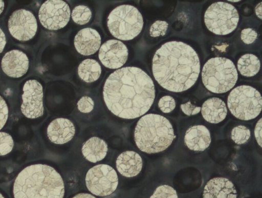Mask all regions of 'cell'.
Masks as SVG:
<instances>
[{
    "instance_id": "cell-1",
    "label": "cell",
    "mask_w": 262,
    "mask_h": 198,
    "mask_svg": "<svg viewBox=\"0 0 262 198\" xmlns=\"http://www.w3.org/2000/svg\"><path fill=\"white\" fill-rule=\"evenodd\" d=\"M103 96L108 110L114 115L134 119L146 113L155 98V88L150 77L136 67L116 70L106 80Z\"/></svg>"
},
{
    "instance_id": "cell-2",
    "label": "cell",
    "mask_w": 262,
    "mask_h": 198,
    "mask_svg": "<svg viewBox=\"0 0 262 198\" xmlns=\"http://www.w3.org/2000/svg\"><path fill=\"white\" fill-rule=\"evenodd\" d=\"M152 63L156 81L163 88L174 92L191 87L200 71L198 54L191 46L182 42L163 44L155 52Z\"/></svg>"
},
{
    "instance_id": "cell-3",
    "label": "cell",
    "mask_w": 262,
    "mask_h": 198,
    "mask_svg": "<svg viewBox=\"0 0 262 198\" xmlns=\"http://www.w3.org/2000/svg\"><path fill=\"white\" fill-rule=\"evenodd\" d=\"M14 198H63L64 185L53 167L37 164L23 169L13 185Z\"/></svg>"
},
{
    "instance_id": "cell-4",
    "label": "cell",
    "mask_w": 262,
    "mask_h": 198,
    "mask_svg": "<svg viewBox=\"0 0 262 198\" xmlns=\"http://www.w3.org/2000/svg\"><path fill=\"white\" fill-rule=\"evenodd\" d=\"M176 137L168 119L157 114L143 116L135 129L134 139L137 146L141 151L148 154L165 150Z\"/></svg>"
},
{
    "instance_id": "cell-5",
    "label": "cell",
    "mask_w": 262,
    "mask_h": 198,
    "mask_svg": "<svg viewBox=\"0 0 262 198\" xmlns=\"http://www.w3.org/2000/svg\"><path fill=\"white\" fill-rule=\"evenodd\" d=\"M205 87L215 93H223L231 89L238 79V73L233 63L229 59L215 57L208 60L202 72Z\"/></svg>"
},
{
    "instance_id": "cell-6",
    "label": "cell",
    "mask_w": 262,
    "mask_h": 198,
    "mask_svg": "<svg viewBox=\"0 0 262 198\" xmlns=\"http://www.w3.org/2000/svg\"><path fill=\"white\" fill-rule=\"evenodd\" d=\"M143 17L135 7L120 5L114 9L107 19L109 31L115 37L122 41L133 39L141 32Z\"/></svg>"
},
{
    "instance_id": "cell-7",
    "label": "cell",
    "mask_w": 262,
    "mask_h": 198,
    "mask_svg": "<svg viewBox=\"0 0 262 198\" xmlns=\"http://www.w3.org/2000/svg\"><path fill=\"white\" fill-rule=\"evenodd\" d=\"M227 105L235 117L248 121L255 118L260 113L261 97L259 91L254 88L241 85L230 92L228 96Z\"/></svg>"
},
{
    "instance_id": "cell-8",
    "label": "cell",
    "mask_w": 262,
    "mask_h": 198,
    "mask_svg": "<svg viewBox=\"0 0 262 198\" xmlns=\"http://www.w3.org/2000/svg\"><path fill=\"white\" fill-rule=\"evenodd\" d=\"M239 15L231 4L218 2L212 4L204 14V22L207 29L217 35H227L236 28Z\"/></svg>"
},
{
    "instance_id": "cell-9",
    "label": "cell",
    "mask_w": 262,
    "mask_h": 198,
    "mask_svg": "<svg viewBox=\"0 0 262 198\" xmlns=\"http://www.w3.org/2000/svg\"><path fill=\"white\" fill-rule=\"evenodd\" d=\"M85 180L88 189L92 194L100 196L111 194L118 184L117 172L106 164H99L90 168Z\"/></svg>"
},
{
    "instance_id": "cell-10",
    "label": "cell",
    "mask_w": 262,
    "mask_h": 198,
    "mask_svg": "<svg viewBox=\"0 0 262 198\" xmlns=\"http://www.w3.org/2000/svg\"><path fill=\"white\" fill-rule=\"evenodd\" d=\"M70 16L69 6L63 1H46L38 11L41 24L50 30H57L64 27L69 23Z\"/></svg>"
},
{
    "instance_id": "cell-11",
    "label": "cell",
    "mask_w": 262,
    "mask_h": 198,
    "mask_svg": "<svg viewBox=\"0 0 262 198\" xmlns=\"http://www.w3.org/2000/svg\"><path fill=\"white\" fill-rule=\"evenodd\" d=\"M8 27L14 38L19 41H28L35 36L37 23L32 12L20 9L14 11L10 15Z\"/></svg>"
},
{
    "instance_id": "cell-12",
    "label": "cell",
    "mask_w": 262,
    "mask_h": 198,
    "mask_svg": "<svg viewBox=\"0 0 262 198\" xmlns=\"http://www.w3.org/2000/svg\"><path fill=\"white\" fill-rule=\"evenodd\" d=\"M23 102L20 109L22 113L29 118H36L43 114V88L35 80L26 81L23 87Z\"/></svg>"
},
{
    "instance_id": "cell-13",
    "label": "cell",
    "mask_w": 262,
    "mask_h": 198,
    "mask_svg": "<svg viewBox=\"0 0 262 198\" xmlns=\"http://www.w3.org/2000/svg\"><path fill=\"white\" fill-rule=\"evenodd\" d=\"M128 56L126 45L117 39H110L100 47L98 57L104 67L115 69L123 66Z\"/></svg>"
},
{
    "instance_id": "cell-14",
    "label": "cell",
    "mask_w": 262,
    "mask_h": 198,
    "mask_svg": "<svg viewBox=\"0 0 262 198\" xmlns=\"http://www.w3.org/2000/svg\"><path fill=\"white\" fill-rule=\"evenodd\" d=\"M29 66L26 54L18 50H12L7 52L1 61L3 72L8 76L19 78L25 75Z\"/></svg>"
},
{
    "instance_id": "cell-15",
    "label": "cell",
    "mask_w": 262,
    "mask_h": 198,
    "mask_svg": "<svg viewBox=\"0 0 262 198\" xmlns=\"http://www.w3.org/2000/svg\"><path fill=\"white\" fill-rule=\"evenodd\" d=\"M101 36L96 30L91 28H83L75 36L74 44L76 51L80 54L89 56L95 53L100 48Z\"/></svg>"
},
{
    "instance_id": "cell-16",
    "label": "cell",
    "mask_w": 262,
    "mask_h": 198,
    "mask_svg": "<svg viewBox=\"0 0 262 198\" xmlns=\"http://www.w3.org/2000/svg\"><path fill=\"white\" fill-rule=\"evenodd\" d=\"M75 128L69 119L57 118L52 121L47 128V135L50 141L56 144H63L73 137Z\"/></svg>"
},
{
    "instance_id": "cell-17",
    "label": "cell",
    "mask_w": 262,
    "mask_h": 198,
    "mask_svg": "<svg viewBox=\"0 0 262 198\" xmlns=\"http://www.w3.org/2000/svg\"><path fill=\"white\" fill-rule=\"evenodd\" d=\"M203 198H236L237 192L228 179L217 177L210 180L204 187Z\"/></svg>"
},
{
    "instance_id": "cell-18",
    "label": "cell",
    "mask_w": 262,
    "mask_h": 198,
    "mask_svg": "<svg viewBox=\"0 0 262 198\" xmlns=\"http://www.w3.org/2000/svg\"><path fill=\"white\" fill-rule=\"evenodd\" d=\"M186 146L190 150L203 151L211 143L209 130L203 125H195L188 128L184 136Z\"/></svg>"
},
{
    "instance_id": "cell-19",
    "label": "cell",
    "mask_w": 262,
    "mask_h": 198,
    "mask_svg": "<svg viewBox=\"0 0 262 198\" xmlns=\"http://www.w3.org/2000/svg\"><path fill=\"white\" fill-rule=\"evenodd\" d=\"M116 168L124 176L132 177L137 175L141 171L143 162L140 155L133 151L121 153L116 160Z\"/></svg>"
},
{
    "instance_id": "cell-20",
    "label": "cell",
    "mask_w": 262,
    "mask_h": 198,
    "mask_svg": "<svg viewBox=\"0 0 262 198\" xmlns=\"http://www.w3.org/2000/svg\"><path fill=\"white\" fill-rule=\"evenodd\" d=\"M201 112L203 118L208 122L217 124L223 121L227 113L225 103L217 97L207 100L202 105Z\"/></svg>"
},
{
    "instance_id": "cell-21",
    "label": "cell",
    "mask_w": 262,
    "mask_h": 198,
    "mask_svg": "<svg viewBox=\"0 0 262 198\" xmlns=\"http://www.w3.org/2000/svg\"><path fill=\"white\" fill-rule=\"evenodd\" d=\"M107 150L106 142L96 136L88 140L82 147L83 156L92 163H96L103 160L105 157Z\"/></svg>"
},
{
    "instance_id": "cell-22",
    "label": "cell",
    "mask_w": 262,
    "mask_h": 198,
    "mask_svg": "<svg viewBox=\"0 0 262 198\" xmlns=\"http://www.w3.org/2000/svg\"><path fill=\"white\" fill-rule=\"evenodd\" d=\"M101 73L100 64L95 60L88 58L83 60L78 67V74L84 82L88 83L97 81Z\"/></svg>"
},
{
    "instance_id": "cell-23",
    "label": "cell",
    "mask_w": 262,
    "mask_h": 198,
    "mask_svg": "<svg viewBox=\"0 0 262 198\" xmlns=\"http://www.w3.org/2000/svg\"><path fill=\"white\" fill-rule=\"evenodd\" d=\"M237 65L238 70L242 75L251 77L258 73L260 64L256 56L252 54H246L239 58Z\"/></svg>"
},
{
    "instance_id": "cell-24",
    "label": "cell",
    "mask_w": 262,
    "mask_h": 198,
    "mask_svg": "<svg viewBox=\"0 0 262 198\" xmlns=\"http://www.w3.org/2000/svg\"><path fill=\"white\" fill-rule=\"evenodd\" d=\"M71 16L76 24L83 25L88 23L91 19L92 12L86 6L78 5L73 9Z\"/></svg>"
},
{
    "instance_id": "cell-25",
    "label": "cell",
    "mask_w": 262,
    "mask_h": 198,
    "mask_svg": "<svg viewBox=\"0 0 262 198\" xmlns=\"http://www.w3.org/2000/svg\"><path fill=\"white\" fill-rule=\"evenodd\" d=\"M250 136V130L243 125L235 127L231 131V138L237 145L247 143Z\"/></svg>"
},
{
    "instance_id": "cell-26",
    "label": "cell",
    "mask_w": 262,
    "mask_h": 198,
    "mask_svg": "<svg viewBox=\"0 0 262 198\" xmlns=\"http://www.w3.org/2000/svg\"><path fill=\"white\" fill-rule=\"evenodd\" d=\"M150 198H178V197L173 188L167 185H163L158 187Z\"/></svg>"
},
{
    "instance_id": "cell-27",
    "label": "cell",
    "mask_w": 262,
    "mask_h": 198,
    "mask_svg": "<svg viewBox=\"0 0 262 198\" xmlns=\"http://www.w3.org/2000/svg\"><path fill=\"white\" fill-rule=\"evenodd\" d=\"M13 145L12 136L7 133L0 132V155H5L10 153Z\"/></svg>"
},
{
    "instance_id": "cell-28",
    "label": "cell",
    "mask_w": 262,
    "mask_h": 198,
    "mask_svg": "<svg viewBox=\"0 0 262 198\" xmlns=\"http://www.w3.org/2000/svg\"><path fill=\"white\" fill-rule=\"evenodd\" d=\"M168 24L163 21H157L150 26L149 34L151 36L156 37L164 35L167 30Z\"/></svg>"
},
{
    "instance_id": "cell-29",
    "label": "cell",
    "mask_w": 262,
    "mask_h": 198,
    "mask_svg": "<svg viewBox=\"0 0 262 198\" xmlns=\"http://www.w3.org/2000/svg\"><path fill=\"white\" fill-rule=\"evenodd\" d=\"M158 106L163 112L169 113L175 108V100L170 96H164L160 99Z\"/></svg>"
},
{
    "instance_id": "cell-30",
    "label": "cell",
    "mask_w": 262,
    "mask_h": 198,
    "mask_svg": "<svg viewBox=\"0 0 262 198\" xmlns=\"http://www.w3.org/2000/svg\"><path fill=\"white\" fill-rule=\"evenodd\" d=\"M94 107V102L92 98L88 96L81 97L77 102L78 110L84 113L91 112Z\"/></svg>"
},
{
    "instance_id": "cell-31",
    "label": "cell",
    "mask_w": 262,
    "mask_h": 198,
    "mask_svg": "<svg viewBox=\"0 0 262 198\" xmlns=\"http://www.w3.org/2000/svg\"><path fill=\"white\" fill-rule=\"evenodd\" d=\"M257 32L251 28H246L241 31V38L246 44L253 43L257 38Z\"/></svg>"
},
{
    "instance_id": "cell-32",
    "label": "cell",
    "mask_w": 262,
    "mask_h": 198,
    "mask_svg": "<svg viewBox=\"0 0 262 198\" xmlns=\"http://www.w3.org/2000/svg\"><path fill=\"white\" fill-rule=\"evenodd\" d=\"M9 109L5 100L0 95V130L5 125L8 117Z\"/></svg>"
},
{
    "instance_id": "cell-33",
    "label": "cell",
    "mask_w": 262,
    "mask_h": 198,
    "mask_svg": "<svg viewBox=\"0 0 262 198\" xmlns=\"http://www.w3.org/2000/svg\"><path fill=\"white\" fill-rule=\"evenodd\" d=\"M181 108L185 114L189 116L198 114L201 111L200 107L192 104L190 101L181 104Z\"/></svg>"
},
{
    "instance_id": "cell-34",
    "label": "cell",
    "mask_w": 262,
    "mask_h": 198,
    "mask_svg": "<svg viewBox=\"0 0 262 198\" xmlns=\"http://www.w3.org/2000/svg\"><path fill=\"white\" fill-rule=\"evenodd\" d=\"M254 134L256 141L260 147H261V118L257 122L255 129Z\"/></svg>"
},
{
    "instance_id": "cell-35",
    "label": "cell",
    "mask_w": 262,
    "mask_h": 198,
    "mask_svg": "<svg viewBox=\"0 0 262 198\" xmlns=\"http://www.w3.org/2000/svg\"><path fill=\"white\" fill-rule=\"evenodd\" d=\"M6 44V37L4 32L0 28V53H2Z\"/></svg>"
},
{
    "instance_id": "cell-36",
    "label": "cell",
    "mask_w": 262,
    "mask_h": 198,
    "mask_svg": "<svg viewBox=\"0 0 262 198\" xmlns=\"http://www.w3.org/2000/svg\"><path fill=\"white\" fill-rule=\"evenodd\" d=\"M72 198H96L95 196L91 194L86 193H81L76 194Z\"/></svg>"
},
{
    "instance_id": "cell-37",
    "label": "cell",
    "mask_w": 262,
    "mask_h": 198,
    "mask_svg": "<svg viewBox=\"0 0 262 198\" xmlns=\"http://www.w3.org/2000/svg\"><path fill=\"white\" fill-rule=\"evenodd\" d=\"M255 13L257 16L259 18L261 19V2H260L257 4L255 8Z\"/></svg>"
},
{
    "instance_id": "cell-38",
    "label": "cell",
    "mask_w": 262,
    "mask_h": 198,
    "mask_svg": "<svg viewBox=\"0 0 262 198\" xmlns=\"http://www.w3.org/2000/svg\"><path fill=\"white\" fill-rule=\"evenodd\" d=\"M5 7V3L4 1H0V14L3 12Z\"/></svg>"
},
{
    "instance_id": "cell-39",
    "label": "cell",
    "mask_w": 262,
    "mask_h": 198,
    "mask_svg": "<svg viewBox=\"0 0 262 198\" xmlns=\"http://www.w3.org/2000/svg\"><path fill=\"white\" fill-rule=\"evenodd\" d=\"M230 1V2H239V1Z\"/></svg>"
},
{
    "instance_id": "cell-40",
    "label": "cell",
    "mask_w": 262,
    "mask_h": 198,
    "mask_svg": "<svg viewBox=\"0 0 262 198\" xmlns=\"http://www.w3.org/2000/svg\"><path fill=\"white\" fill-rule=\"evenodd\" d=\"M0 198H5V197L0 193Z\"/></svg>"
}]
</instances>
